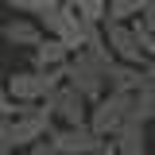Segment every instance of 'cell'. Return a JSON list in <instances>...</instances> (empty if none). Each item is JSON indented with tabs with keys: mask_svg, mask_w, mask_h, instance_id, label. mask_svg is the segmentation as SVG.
<instances>
[{
	"mask_svg": "<svg viewBox=\"0 0 155 155\" xmlns=\"http://www.w3.org/2000/svg\"><path fill=\"white\" fill-rule=\"evenodd\" d=\"M113 62L116 58H101L97 51L81 47V51H74L70 66H66V81L74 89H81L89 101H101L109 93V70H113Z\"/></svg>",
	"mask_w": 155,
	"mask_h": 155,
	"instance_id": "obj_1",
	"label": "cell"
},
{
	"mask_svg": "<svg viewBox=\"0 0 155 155\" xmlns=\"http://www.w3.org/2000/svg\"><path fill=\"white\" fill-rule=\"evenodd\" d=\"M43 27H47V35L62 39L70 51H81L85 43H89V31H93V19H85L78 12L74 4L66 0V4H58L54 12H47L43 16Z\"/></svg>",
	"mask_w": 155,
	"mask_h": 155,
	"instance_id": "obj_2",
	"label": "cell"
},
{
	"mask_svg": "<svg viewBox=\"0 0 155 155\" xmlns=\"http://www.w3.org/2000/svg\"><path fill=\"white\" fill-rule=\"evenodd\" d=\"M128 116H132V93L109 89L101 101H93V109H89V124H93V132L101 136V140H113V136L128 124Z\"/></svg>",
	"mask_w": 155,
	"mask_h": 155,
	"instance_id": "obj_3",
	"label": "cell"
},
{
	"mask_svg": "<svg viewBox=\"0 0 155 155\" xmlns=\"http://www.w3.org/2000/svg\"><path fill=\"white\" fill-rule=\"evenodd\" d=\"M66 74H51V70H35V66H27V70H12L8 74V89L16 101H27V105H43L54 85H62Z\"/></svg>",
	"mask_w": 155,
	"mask_h": 155,
	"instance_id": "obj_4",
	"label": "cell"
},
{
	"mask_svg": "<svg viewBox=\"0 0 155 155\" xmlns=\"http://www.w3.org/2000/svg\"><path fill=\"white\" fill-rule=\"evenodd\" d=\"M105 39H109V51H113L116 62H132V66H151L155 58L143 51V43L136 35V23H124V19H105Z\"/></svg>",
	"mask_w": 155,
	"mask_h": 155,
	"instance_id": "obj_5",
	"label": "cell"
},
{
	"mask_svg": "<svg viewBox=\"0 0 155 155\" xmlns=\"http://www.w3.org/2000/svg\"><path fill=\"white\" fill-rule=\"evenodd\" d=\"M43 105H47V113L54 116V124H85L89 120V109H93V101L81 93V89H74L70 81L54 85Z\"/></svg>",
	"mask_w": 155,
	"mask_h": 155,
	"instance_id": "obj_6",
	"label": "cell"
},
{
	"mask_svg": "<svg viewBox=\"0 0 155 155\" xmlns=\"http://www.w3.org/2000/svg\"><path fill=\"white\" fill-rule=\"evenodd\" d=\"M51 136H54V143H58L66 155H89V151H97V147L105 143V140L93 132L89 120H85V124H54Z\"/></svg>",
	"mask_w": 155,
	"mask_h": 155,
	"instance_id": "obj_7",
	"label": "cell"
},
{
	"mask_svg": "<svg viewBox=\"0 0 155 155\" xmlns=\"http://www.w3.org/2000/svg\"><path fill=\"white\" fill-rule=\"evenodd\" d=\"M0 39H4L8 47L35 51L39 43L47 39V27H43V19H35V16H12V19L0 23Z\"/></svg>",
	"mask_w": 155,
	"mask_h": 155,
	"instance_id": "obj_8",
	"label": "cell"
},
{
	"mask_svg": "<svg viewBox=\"0 0 155 155\" xmlns=\"http://www.w3.org/2000/svg\"><path fill=\"white\" fill-rule=\"evenodd\" d=\"M113 140H116V151L120 155H151L155 151V124L140 120V116H128V124Z\"/></svg>",
	"mask_w": 155,
	"mask_h": 155,
	"instance_id": "obj_9",
	"label": "cell"
},
{
	"mask_svg": "<svg viewBox=\"0 0 155 155\" xmlns=\"http://www.w3.org/2000/svg\"><path fill=\"white\" fill-rule=\"evenodd\" d=\"M70 58H74V51H70L62 39L47 35V39L35 47V51H31V66H35V70H51V74H66Z\"/></svg>",
	"mask_w": 155,
	"mask_h": 155,
	"instance_id": "obj_10",
	"label": "cell"
},
{
	"mask_svg": "<svg viewBox=\"0 0 155 155\" xmlns=\"http://www.w3.org/2000/svg\"><path fill=\"white\" fill-rule=\"evenodd\" d=\"M147 78V66H132V62H113L109 70V89H120V93H136Z\"/></svg>",
	"mask_w": 155,
	"mask_h": 155,
	"instance_id": "obj_11",
	"label": "cell"
},
{
	"mask_svg": "<svg viewBox=\"0 0 155 155\" xmlns=\"http://www.w3.org/2000/svg\"><path fill=\"white\" fill-rule=\"evenodd\" d=\"M16 16H35V19H43L47 12H54L58 4H66V0H4Z\"/></svg>",
	"mask_w": 155,
	"mask_h": 155,
	"instance_id": "obj_12",
	"label": "cell"
},
{
	"mask_svg": "<svg viewBox=\"0 0 155 155\" xmlns=\"http://www.w3.org/2000/svg\"><path fill=\"white\" fill-rule=\"evenodd\" d=\"M147 4L151 0H109V19H124V23H132L147 12Z\"/></svg>",
	"mask_w": 155,
	"mask_h": 155,
	"instance_id": "obj_13",
	"label": "cell"
},
{
	"mask_svg": "<svg viewBox=\"0 0 155 155\" xmlns=\"http://www.w3.org/2000/svg\"><path fill=\"white\" fill-rule=\"evenodd\" d=\"M78 12L85 19H93V23H105L109 19V0H70Z\"/></svg>",
	"mask_w": 155,
	"mask_h": 155,
	"instance_id": "obj_14",
	"label": "cell"
},
{
	"mask_svg": "<svg viewBox=\"0 0 155 155\" xmlns=\"http://www.w3.org/2000/svg\"><path fill=\"white\" fill-rule=\"evenodd\" d=\"M16 113H19V101L8 89V78L0 74V120H8V116H16Z\"/></svg>",
	"mask_w": 155,
	"mask_h": 155,
	"instance_id": "obj_15",
	"label": "cell"
},
{
	"mask_svg": "<svg viewBox=\"0 0 155 155\" xmlns=\"http://www.w3.org/2000/svg\"><path fill=\"white\" fill-rule=\"evenodd\" d=\"M27 155H66V151L54 143V136H43L39 143H31V147H27Z\"/></svg>",
	"mask_w": 155,
	"mask_h": 155,
	"instance_id": "obj_16",
	"label": "cell"
},
{
	"mask_svg": "<svg viewBox=\"0 0 155 155\" xmlns=\"http://www.w3.org/2000/svg\"><path fill=\"white\" fill-rule=\"evenodd\" d=\"M89 155H120V151H116V140H105V143H101L97 151H89Z\"/></svg>",
	"mask_w": 155,
	"mask_h": 155,
	"instance_id": "obj_17",
	"label": "cell"
},
{
	"mask_svg": "<svg viewBox=\"0 0 155 155\" xmlns=\"http://www.w3.org/2000/svg\"><path fill=\"white\" fill-rule=\"evenodd\" d=\"M16 155H27V151H16Z\"/></svg>",
	"mask_w": 155,
	"mask_h": 155,
	"instance_id": "obj_18",
	"label": "cell"
},
{
	"mask_svg": "<svg viewBox=\"0 0 155 155\" xmlns=\"http://www.w3.org/2000/svg\"><path fill=\"white\" fill-rule=\"evenodd\" d=\"M151 155H155V151H151Z\"/></svg>",
	"mask_w": 155,
	"mask_h": 155,
	"instance_id": "obj_19",
	"label": "cell"
}]
</instances>
